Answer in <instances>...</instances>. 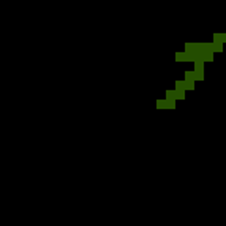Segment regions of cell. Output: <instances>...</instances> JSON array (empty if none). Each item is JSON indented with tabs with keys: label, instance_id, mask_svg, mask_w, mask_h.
I'll return each instance as SVG.
<instances>
[{
	"label": "cell",
	"instance_id": "1",
	"mask_svg": "<svg viewBox=\"0 0 226 226\" xmlns=\"http://www.w3.org/2000/svg\"><path fill=\"white\" fill-rule=\"evenodd\" d=\"M195 71L198 75V81H204V60H201V59H196L195 62Z\"/></svg>",
	"mask_w": 226,
	"mask_h": 226
},
{
	"label": "cell",
	"instance_id": "2",
	"mask_svg": "<svg viewBox=\"0 0 226 226\" xmlns=\"http://www.w3.org/2000/svg\"><path fill=\"white\" fill-rule=\"evenodd\" d=\"M166 100H169V101H176V100H177L176 89H174V90H168V92H166Z\"/></svg>",
	"mask_w": 226,
	"mask_h": 226
},
{
	"label": "cell",
	"instance_id": "3",
	"mask_svg": "<svg viewBox=\"0 0 226 226\" xmlns=\"http://www.w3.org/2000/svg\"><path fill=\"white\" fill-rule=\"evenodd\" d=\"M176 90L177 92H185L187 90V87H185V81H176Z\"/></svg>",
	"mask_w": 226,
	"mask_h": 226
},
{
	"label": "cell",
	"instance_id": "4",
	"mask_svg": "<svg viewBox=\"0 0 226 226\" xmlns=\"http://www.w3.org/2000/svg\"><path fill=\"white\" fill-rule=\"evenodd\" d=\"M176 62H187V51L185 52H176Z\"/></svg>",
	"mask_w": 226,
	"mask_h": 226
},
{
	"label": "cell",
	"instance_id": "5",
	"mask_svg": "<svg viewBox=\"0 0 226 226\" xmlns=\"http://www.w3.org/2000/svg\"><path fill=\"white\" fill-rule=\"evenodd\" d=\"M183 81H185L187 90H193V89H195V81H191V79H183Z\"/></svg>",
	"mask_w": 226,
	"mask_h": 226
},
{
	"label": "cell",
	"instance_id": "6",
	"mask_svg": "<svg viewBox=\"0 0 226 226\" xmlns=\"http://www.w3.org/2000/svg\"><path fill=\"white\" fill-rule=\"evenodd\" d=\"M221 36H223V41L226 43V33H221Z\"/></svg>",
	"mask_w": 226,
	"mask_h": 226
}]
</instances>
